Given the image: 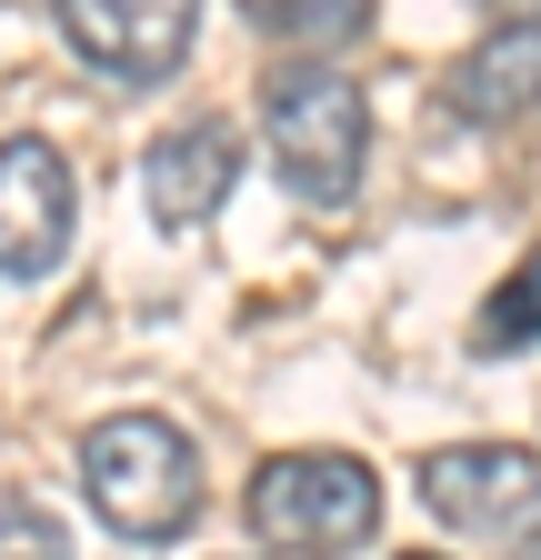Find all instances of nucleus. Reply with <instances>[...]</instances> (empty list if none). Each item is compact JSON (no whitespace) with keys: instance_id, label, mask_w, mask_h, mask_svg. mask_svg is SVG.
<instances>
[{"instance_id":"obj_1","label":"nucleus","mask_w":541,"mask_h":560,"mask_svg":"<svg viewBox=\"0 0 541 560\" xmlns=\"http://www.w3.org/2000/svg\"><path fill=\"white\" fill-rule=\"evenodd\" d=\"M81 490L120 540H181L200 511V451L171 431L161 410H111L81 431Z\"/></svg>"},{"instance_id":"obj_2","label":"nucleus","mask_w":541,"mask_h":560,"mask_svg":"<svg viewBox=\"0 0 541 560\" xmlns=\"http://www.w3.org/2000/svg\"><path fill=\"white\" fill-rule=\"evenodd\" d=\"M261 130H270V161H281V190L311 200V210H342L361 190V161H371V110L342 70L321 60H291L270 70L261 91Z\"/></svg>"},{"instance_id":"obj_3","label":"nucleus","mask_w":541,"mask_h":560,"mask_svg":"<svg viewBox=\"0 0 541 560\" xmlns=\"http://www.w3.org/2000/svg\"><path fill=\"white\" fill-rule=\"evenodd\" d=\"M251 530L270 550H301V560H342L381 530V480L352 451H291V460H261L251 480Z\"/></svg>"},{"instance_id":"obj_4","label":"nucleus","mask_w":541,"mask_h":560,"mask_svg":"<svg viewBox=\"0 0 541 560\" xmlns=\"http://www.w3.org/2000/svg\"><path fill=\"white\" fill-rule=\"evenodd\" d=\"M422 501L461 540H482L502 560H541V460L511 441H461L422 460Z\"/></svg>"},{"instance_id":"obj_5","label":"nucleus","mask_w":541,"mask_h":560,"mask_svg":"<svg viewBox=\"0 0 541 560\" xmlns=\"http://www.w3.org/2000/svg\"><path fill=\"white\" fill-rule=\"evenodd\" d=\"M81 231V180L41 130L0 140V280H50Z\"/></svg>"},{"instance_id":"obj_6","label":"nucleus","mask_w":541,"mask_h":560,"mask_svg":"<svg viewBox=\"0 0 541 560\" xmlns=\"http://www.w3.org/2000/svg\"><path fill=\"white\" fill-rule=\"evenodd\" d=\"M191 31H200V0H60V40L130 91L171 81L191 60Z\"/></svg>"},{"instance_id":"obj_7","label":"nucleus","mask_w":541,"mask_h":560,"mask_svg":"<svg viewBox=\"0 0 541 560\" xmlns=\"http://www.w3.org/2000/svg\"><path fill=\"white\" fill-rule=\"evenodd\" d=\"M241 180V130L221 110H200V120H171L151 151H141V210L161 231H200L211 210L231 200Z\"/></svg>"},{"instance_id":"obj_8","label":"nucleus","mask_w":541,"mask_h":560,"mask_svg":"<svg viewBox=\"0 0 541 560\" xmlns=\"http://www.w3.org/2000/svg\"><path fill=\"white\" fill-rule=\"evenodd\" d=\"M441 110L451 120H482V130L541 110V21H502L482 50H461L451 81H441Z\"/></svg>"},{"instance_id":"obj_9","label":"nucleus","mask_w":541,"mask_h":560,"mask_svg":"<svg viewBox=\"0 0 541 560\" xmlns=\"http://www.w3.org/2000/svg\"><path fill=\"white\" fill-rule=\"evenodd\" d=\"M541 340V250L502 280V291L482 301V320H471V350H482V361H502V350H531Z\"/></svg>"},{"instance_id":"obj_10","label":"nucleus","mask_w":541,"mask_h":560,"mask_svg":"<svg viewBox=\"0 0 541 560\" xmlns=\"http://www.w3.org/2000/svg\"><path fill=\"white\" fill-rule=\"evenodd\" d=\"M0 560H71V530H60V511L21 501V490H0Z\"/></svg>"},{"instance_id":"obj_11","label":"nucleus","mask_w":541,"mask_h":560,"mask_svg":"<svg viewBox=\"0 0 541 560\" xmlns=\"http://www.w3.org/2000/svg\"><path fill=\"white\" fill-rule=\"evenodd\" d=\"M261 21L291 31V40H352V31L371 21V0H270Z\"/></svg>"},{"instance_id":"obj_12","label":"nucleus","mask_w":541,"mask_h":560,"mask_svg":"<svg viewBox=\"0 0 541 560\" xmlns=\"http://www.w3.org/2000/svg\"><path fill=\"white\" fill-rule=\"evenodd\" d=\"M482 11H502V21H541V0H482Z\"/></svg>"},{"instance_id":"obj_13","label":"nucleus","mask_w":541,"mask_h":560,"mask_svg":"<svg viewBox=\"0 0 541 560\" xmlns=\"http://www.w3.org/2000/svg\"><path fill=\"white\" fill-rule=\"evenodd\" d=\"M412 560H431V550H412Z\"/></svg>"}]
</instances>
